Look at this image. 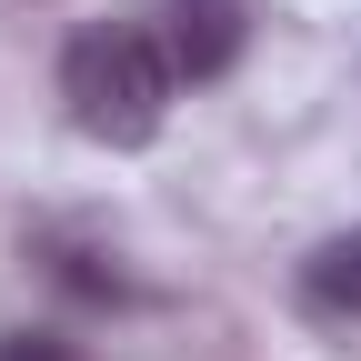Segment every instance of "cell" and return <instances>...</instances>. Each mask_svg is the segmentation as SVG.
Instances as JSON below:
<instances>
[{"label": "cell", "mask_w": 361, "mask_h": 361, "mask_svg": "<svg viewBox=\"0 0 361 361\" xmlns=\"http://www.w3.org/2000/svg\"><path fill=\"white\" fill-rule=\"evenodd\" d=\"M171 51L151 20H80L71 51H61V101H71V130L101 151H151L161 121H171Z\"/></svg>", "instance_id": "cell-1"}, {"label": "cell", "mask_w": 361, "mask_h": 361, "mask_svg": "<svg viewBox=\"0 0 361 361\" xmlns=\"http://www.w3.org/2000/svg\"><path fill=\"white\" fill-rule=\"evenodd\" d=\"M161 51H171V71L180 80H221V71H231L241 61V40H251V20H241V0H161Z\"/></svg>", "instance_id": "cell-2"}, {"label": "cell", "mask_w": 361, "mask_h": 361, "mask_svg": "<svg viewBox=\"0 0 361 361\" xmlns=\"http://www.w3.org/2000/svg\"><path fill=\"white\" fill-rule=\"evenodd\" d=\"M301 301L322 311V322H361V231H331L301 261Z\"/></svg>", "instance_id": "cell-3"}, {"label": "cell", "mask_w": 361, "mask_h": 361, "mask_svg": "<svg viewBox=\"0 0 361 361\" xmlns=\"http://www.w3.org/2000/svg\"><path fill=\"white\" fill-rule=\"evenodd\" d=\"M0 361H80V351L51 341V331H11V341H0Z\"/></svg>", "instance_id": "cell-4"}]
</instances>
